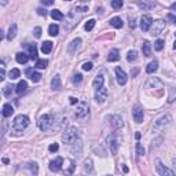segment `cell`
Returning <instances> with one entry per match:
<instances>
[{
  "instance_id": "obj_49",
  "label": "cell",
  "mask_w": 176,
  "mask_h": 176,
  "mask_svg": "<svg viewBox=\"0 0 176 176\" xmlns=\"http://www.w3.org/2000/svg\"><path fill=\"white\" fill-rule=\"evenodd\" d=\"M167 18L168 21H171L172 23H176V15H173L172 12H169V14H167Z\"/></svg>"
},
{
  "instance_id": "obj_58",
  "label": "cell",
  "mask_w": 176,
  "mask_h": 176,
  "mask_svg": "<svg viewBox=\"0 0 176 176\" xmlns=\"http://www.w3.org/2000/svg\"><path fill=\"white\" fill-rule=\"evenodd\" d=\"M171 9H172V10H176V3H173L172 6H171Z\"/></svg>"
},
{
  "instance_id": "obj_59",
  "label": "cell",
  "mask_w": 176,
  "mask_h": 176,
  "mask_svg": "<svg viewBox=\"0 0 176 176\" xmlns=\"http://www.w3.org/2000/svg\"><path fill=\"white\" fill-rule=\"evenodd\" d=\"M3 162L4 164H9V158H3Z\"/></svg>"
},
{
  "instance_id": "obj_60",
  "label": "cell",
  "mask_w": 176,
  "mask_h": 176,
  "mask_svg": "<svg viewBox=\"0 0 176 176\" xmlns=\"http://www.w3.org/2000/svg\"><path fill=\"white\" fill-rule=\"evenodd\" d=\"M175 36H176V33H175ZM173 48L176 50V40H175V43H173Z\"/></svg>"
},
{
  "instance_id": "obj_31",
  "label": "cell",
  "mask_w": 176,
  "mask_h": 176,
  "mask_svg": "<svg viewBox=\"0 0 176 176\" xmlns=\"http://www.w3.org/2000/svg\"><path fill=\"white\" fill-rule=\"evenodd\" d=\"M52 46H54V44H52L51 41H44L43 46H41V51H43L44 54H50V52L52 51Z\"/></svg>"
},
{
  "instance_id": "obj_41",
  "label": "cell",
  "mask_w": 176,
  "mask_h": 176,
  "mask_svg": "<svg viewBox=\"0 0 176 176\" xmlns=\"http://www.w3.org/2000/svg\"><path fill=\"white\" fill-rule=\"evenodd\" d=\"M12 88H15V87H14V85H11V84H9V85H4V88H3V94H4V96H10V95H11Z\"/></svg>"
},
{
  "instance_id": "obj_47",
  "label": "cell",
  "mask_w": 176,
  "mask_h": 176,
  "mask_svg": "<svg viewBox=\"0 0 176 176\" xmlns=\"http://www.w3.org/2000/svg\"><path fill=\"white\" fill-rule=\"evenodd\" d=\"M92 66H94L92 62H85V64H83L81 67H83V70H85V72H90V70L92 69Z\"/></svg>"
},
{
  "instance_id": "obj_18",
  "label": "cell",
  "mask_w": 176,
  "mask_h": 176,
  "mask_svg": "<svg viewBox=\"0 0 176 176\" xmlns=\"http://www.w3.org/2000/svg\"><path fill=\"white\" fill-rule=\"evenodd\" d=\"M80 44H81V39L80 37L72 40L69 43V46H67V52H69V54H74V51L78 48V47H80Z\"/></svg>"
},
{
  "instance_id": "obj_20",
  "label": "cell",
  "mask_w": 176,
  "mask_h": 176,
  "mask_svg": "<svg viewBox=\"0 0 176 176\" xmlns=\"http://www.w3.org/2000/svg\"><path fill=\"white\" fill-rule=\"evenodd\" d=\"M28 52H29V58L30 59H35L36 62L39 61L37 59V47H36V44H29L28 46Z\"/></svg>"
},
{
  "instance_id": "obj_12",
  "label": "cell",
  "mask_w": 176,
  "mask_h": 176,
  "mask_svg": "<svg viewBox=\"0 0 176 176\" xmlns=\"http://www.w3.org/2000/svg\"><path fill=\"white\" fill-rule=\"evenodd\" d=\"M151 25H153V18L150 17V15H143V17L140 18V29L143 30V32H149L151 28Z\"/></svg>"
},
{
  "instance_id": "obj_46",
  "label": "cell",
  "mask_w": 176,
  "mask_h": 176,
  "mask_svg": "<svg viewBox=\"0 0 176 176\" xmlns=\"http://www.w3.org/2000/svg\"><path fill=\"white\" fill-rule=\"evenodd\" d=\"M59 150V144L58 143H52L48 146V151L50 153H57V151Z\"/></svg>"
},
{
  "instance_id": "obj_55",
  "label": "cell",
  "mask_w": 176,
  "mask_h": 176,
  "mask_svg": "<svg viewBox=\"0 0 176 176\" xmlns=\"http://www.w3.org/2000/svg\"><path fill=\"white\" fill-rule=\"evenodd\" d=\"M69 99H70V103H72V105L78 103V101H77V99H76V98H73V96H72V98H69Z\"/></svg>"
},
{
  "instance_id": "obj_35",
  "label": "cell",
  "mask_w": 176,
  "mask_h": 176,
  "mask_svg": "<svg viewBox=\"0 0 176 176\" xmlns=\"http://www.w3.org/2000/svg\"><path fill=\"white\" fill-rule=\"evenodd\" d=\"M81 81H83V74H81V73H76V74L72 77V83L74 84V85L81 84Z\"/></svg>"
},
{
  "instance_id": "obj_38",
  "label": "cell",
  "mask_w": 176,
  "mask_h": 176,
  "mask_svg": "<svg viewBox=\"0 0 176 176\" xmlns=\"http://www.w3.org/2000/svg\"><path fill=\"white\" fill-rule=\"evenodd\" d=\"M19 74H21L19 69H11V70H10V73H9V77L11 78V80H15V78L19 77Z\"/></svg>"
},
{
  "instance_id": "obj_50",
  "label": "cell",
  "mask_w": 176,
  "mask_h": 176,
  "mask_svg": "<svg viewBox=\"0 0 176 176\" xmlns=\"http://www.w3.org/2000/svg\"><path fill=\"white\" fill-rule=\"evenodd\" d=\"M76 11L85 12V11H88V6H77V7H76Z\"/></svg>"
},
{
  "instance_id": "obj_33",
  "label": "cell",
  "mask_w": 176,
  "mask_h": 176,
  "mask_svg": "<svg viewBox=\"0 0 176 176\" xmlns=\"http://www.w3.org/2000/svg\"><path fill=\"white\" fill-rule=\"evenodd\" d=\"M51 17L54 18L55 21H62V19L65 18L64 14H62V12L59 11V10H52V11H51Z\"/></svg>"
},
{
  "instance_id": "obj_1",
  "label": "cell",
  "mask_w": 176,
  "mask_h": 176,
  "mask_svg": "<svg viewBox=\"0 0 176 176\" xmlns=\"http://www.w3.org/2000/svg\"><path fill=\"white\" fill-rule=\"evenodd\" d=\"M29 125V117L25 114H19L12 121V127H11V131L10 132L12 135H21L23 131L26 129V127Z\"/></svg>"
},
{
  "instance_id": "obj_25",
  "label": "cell",
  "mask_w": 176,
  "mask_h": 176,
  "mask_svg": "<svg viewBox=\"0 0 176 176\" xmlns=\"http://www.w3.org/2000/svg\"><path fill=\"white\" fill-rule=\"evenodd\" d=\"M15 59H17L18 64H26V62L29 61V55L25 54V52H18V54L15 55Z\"/></svg>"
},
{
  "instance_id": "obj_11",
  "label": "cell",
  "mask_w": 176,
  "mask_h": 176,
  "mask_svg": "<svg viewBox=\"0 0 176 176\" xmlns=\"http://www.w3.org/2000/svg\"><path fill=\"white\" fill-rule=\"evenodd\" d=\"M77 21H78L77 15H76L74 12H70L66 18V22H65V29H66V30H72V29L78 23Z\"/></svg>"
},
{
  "instance_id": "obj_40",
  "label": "cell",
  "mask_w": 176,
  "mask_h": 176,
  "mask_svg": "<svg viewBox=\"0 0 176 176\" xmlns=\"http://www.w3.org/2000/svg\"><path fill=\"white\" fill-rule=\"evenodd\" d=\"M139 6L140 7H143V9H153V7H156V3L154 2H150V3H147V2H139Z\"/></svg>"
},
{
  "instance_id": "obj_6",
  "label": "cell",
  "mask_w": 176,
  "mask_h": 176,
  "mask_svg": "<svg viewBox=\"0 0 176 176\" xmlns=\"http://www.w3.org/2000/svg\"><path fill=\"white\" fill-rule=\"evenodd\" d=\"M37 125L41 131H48L50 128L54 125V117L51 114H44L41 116L37 121Z\"/></svg>"
},
{
  "instance_id": "obj_44",
  "label": "cell",
  "mask_w": 176,
  "mask_h": 176,
  "mask_svg": "<svg viewBox=\"0 0 176 176\" xmlns=\"http://www.w3.org/2000/svg\"><path fill=\"white\" fill-rule=\"evenodd\" d=\"M6 78V66H4V62L0 64V80L3 81Z\"/></svg>"
},
{
  "instance_id": "obj_5",
  "label": "cell",
  "mask_w": 176,
  "mask_h": 176,
  "mask_svg": "<svg viewBox=\"0 0 176 176\" xmlns=\"http://www.w3.org/2000/svg\"><path fill=\"white\" fill-rule=\"evenodd\" d=\"M90 114V109H88V105L87 102H78L77 103V107H76V112H74V116L76 119L78 120H85Z\"/></svg>"
},
{
  "instance_id": "obj_43",
  "label": "cell",
  "mask_w": 176,
  "mask_h": 176,
  "mask_svg": "<svg viewBox=\"0 0 176 176\" xmlns=\"http://www.w3.org/2000/svg\"><path fill=\"white\" fill-rule=\"evenodd\" d=\"M154 48H156V51H161V50L164 48V40L158 39V40L154 43Z\"/></svg>"
},
{
  "instance_id": "obj_52",
  "label": "cell",
  "mask_w": 176,
  "mask_h": 176,
  "mask_svg": "<svg viewBox=\"0 0 176 176\" xmlns=\"http://www.w3.org/2000/svg\"><path fill=\"white\" fill-rule=\"evenodd\" d=\"M41 4H43V6H52V4H54V2H52V0H43V2H41Z\"/></svg>"
},
{
  "instance_id": "obj_23",
  "label": "cell",
  "mask_w": 176,
  "mask_h": 176,
  "mask_svg": "<svg viewBox=\"0 0 176 176\" xmlns=\"http://www.w3.org/2000/svg\"><path fill=\"white\" fill-rule=\"evenodd\" d=\"M61 87H62V83H61V77H59V74L54 76V78L51 80V88L54 91H58V90H61Z\"/></svg>"
},
{
  "instance_id": "obj_57",
  "label": "cell",
  "mask_w": 176,
  "mask_h": 176,
  "mask_svg": "<svg viewBox=\"0 0 176 176\" xmlns=\"http://www.w3.org/2000/svg\"><path fill=\"white\" fill-rule=\"evenodd\" d=\"M135 138H136V139H139V138H140V133L136 132V133H135Z\"/></svg>"
},
{
  "instance_id": "obj_45",
  "label": "cell",
  "mask_w": 176,
  "mask_h": 176,
  "mask_svg": "<svg viewBox=\"0 0 176 176\" xmlns=\"http://www.w3.org/2000/svg\"><path fill=\"white\" fill-rule=\"evenodd\" d=\"M112 7L114 10L121 9V7H123V2H121V0H113V2H112Z\"/></svg>"
},
{
  "instance_id": "obj_30",
  "label": "cell",
  "mask_w": 176,
  "mask_h": 176,
  "mask_svg": "<svg viewBox=\"0 0 176 176\" xmlns=\"http://www.w3.org/2000/svg\"><path fill=\"white\" fill-rule=\"evenodd\" d=\"M142 51H143V55L144 57H150L151 55V46L149 41H144L143 46H142Z\"/></svg>"
},
{
  "instance_id": "obj_9",
  "label": "cell",
  "mask_w": 176,
  "mask_h": 176,
  "mask_svg": "<svg viewBox=\"0 0 176 176\" xmlns=\"http://www.w3.org/2000/svg\"><path fill=\"white\" fill-rule=\"evenodd\" d=\"M107 120H109V124L112 125L114 129H120V128L124 125V121H123L121 116H119V114L109 116V117H107Z\"/></svg>"
},
{
  "instance_id": "obj_22",
  "label": "cell",
  "mask_w": 176,
  "mask_h": 176,
  "mask_svg": "<svg viewBox=\"0 0 176 176\" xmlns=\"http://www.w3.org/2000/svg\"><path fill=\"white\" fill-rule=\"evenodd\" d=\"M2 114H3L4 119H7V117H11V116L14 114V107H12L10 103H6V105L3 106V110H2Z\"/></svg>"
},
{
  "instance_id": "obj_17",
  "label": "cell",
  "mask_w": 176,
  "mask_h": 176,
  "mask_svg": "<svg viewBox=\"0 0 176 176\" xmlns=\"http://www.w3.org/2000/svg\"><path fill=\"white\" fill-rule=\"evenodd\" d=\"M83 172L85 175H92L94 173V161L92 158H85L83 164Z\"/></svg>"
},
{
  "instance_id": "obj_16",
  "label": "cell",
  "mask_w": 176,
  "mask_h": 176,
  "mask_svg": "<svg viewBox=\"0 0 176 176\" xmlns=\"http://www.w3.org/2000/svg\"><path fill=\"white\" fill-rule=\"evenodd\" d=\"M116 77H117V83L120 85H125V83H127V73L119 66L116 67Z\"/></svg>"
},
{
  "instance_id": "obj_13",
  "label": "cell",
  "mask_w": 176,
  "mask_h": 176,
  "mask_svg": "<svg viewBox=\"0 0 176 176\" xmlns=\"http://www.w3.org/2000/svg\"><path fill=\"white\" fill-rule=\"evenodd\" d=\"M64 161H65V160L62 158V157H57L55 160H52V161L50 162V165H48L50 171H51V172H59L61 168H62V165H64Z\"/></svg>"
},
{
  "instance_id": "obj_10",
  "label": "cell",
  "mask_w": 176,
  "mask_h": 176,
  "mask_svg": "<svg viewBox=\"0 0 176 176\" xmlns=\"http://www.w3.org/2000/svg\"><path fill=\"white\" fill-rule=\"evenodd\" d=\"M164 29H165V22L162 19H157L156 22H153V25H151V35L153 36L161 35Z\"/></svg>"
},
{
  "instance_id": "obj_53",
  "label": "cell",
  "mask_w": 176,
  "mask_h": 176,
  "mask_svg": "<svg viewBox=\"0 0 176 176\" xmlns=\"http://www.w3.org/2000/svg\"><path fill=\"white\" fill-rule=\"evenodd\" d=\"M37 14L39 15H44V17H46V15H47L46 9H37Z\"/></svg>"
},
{
  "instance_id": "obj_54",
  "label": "cell",
  "mask_w": 176,
  "mask_h": 176,
  "mask_svg": "<svg viewBox=\"0 0 176 176\" xmlns=\"http://www.w3.org/2000/svg\"><path fill=\"white\" fill-rule=\"evenodd\" d=\"M135 26H136L135 19H133V18H132V19H131V22H129V28H131V29H133V28H135Z\"/></svg>"
},
{
  "instance_id": "obj_37",
  "label": "cell",
  "mask_w": 176,
  "mask_h": 176,
  "mask_svg": "<svg viewBox=\"0 0 176 176\" xmlns=\"http://www.w3.org/2000/svg\"><path fill=\"white\" fill-rule=\"evenodd\" d=\"M95 23H96V21L95 19H90L88 22L84 25V29H85L87 32H90V30H92L94 28H95Z\"/></svg>"
},
{
  "instance_id": "obj_29",
  "label": "cell",
  "mask_w": 176,
  "mask_h": 176,
  "mask_svg": "<svg viewBox=\"0 0 176 176\" xmlns=\"http://www.w3.org/2000/svg\"><path fill=\"white\" fill-rule=\"evenodd\" d=\"M157 69H158V62L154 59V61H151L150 64L147 65V67H146V72H147L149 74H151V73H154Z\"/></svg>"
},
{
  "instance_id": "obj_61",
  "label": "cell",
  "mask_w": 176,
  "mask_h": 176,
  "mask_svg": "<svg viewBox=\"0 0 176 176\" xmlns=\"http://www.w3.org/2000/svg\"><path fill=\"white\" fill-rule=\"evenodd\" d=\"M105 176H112V175H105Z\"/></svg>"
},
{
  "instance_id": "obj_21",
  "label": "cell",
  "mask_w": 176,
  "mask_h": 176,
  "mask_svg": "<svg viewBox=\"0 0 176 176\" xmlns=\"http://www.w3.org/2000/svg\"><path fill=\"white\" fill-rule=\"evenodd\" d=\"M103 83H105V76H103V73H99V74L95 77V80H94L92 85L95 90H99L101 87H103Z\"/></svg>"
},
{
  "instance_id": "obj_42",
  "label": "cell",
  "mask_w": 176,
  "mask_h": 176,
  "mask_svg": "<svg viewBox=\"0 0 176 176\" xmlns=\"http://www.w3.org/2000/svg\"><path fill=\"white\" fill-rule=\"evenodd\" d=\"M28 167H29V169H30V171H32V172H33V175H37V173H39V167H37V162H35V161H33V162H29V165H28Z\"/></svg>"
},
{
  "instance_id": "obj_15",
  "label": "cell",
  "mask_w": 176,
  "mask_h": 176,
  "mask_svg": "<svg viewBox=\"0 0 176 176\" xmlns=\"http://www.w3.org/2000/svg\"><path fill=\"white\" fill-rule=\"evenodd\" d=\"M25 74H26V77H29L32 81H35V83L41 80V74L39 72H36L33 67H28V69L25 70Z\"/></svg>"
},
{
  "instance_id": "obj_8",
  "label": "cell",
  "mask_w": 176,
  "mask_h": 176,
  "mask_svg": "<svg viewBox=\"0 0 176 176\" xmlns=\"http://www.w3.org/2000/svg\"><path fill=\"white\" fill-rule=\"evenodd\" d=\"M107 96H109V91H107V88L105 85L95 91V99H96L98 103H103V102H106Z\"/></svg>"
},
{
  "instance_id": "obj_4",
  "label": "cell",
  "mask_w": 176,
  "mask_h": 176,
  "mask_svg": "<svg viewBox=\"0 0 176 176\" xmlns=\"http://www.w3.org/2000/svg\"><path fill=\"white\" fill-rule=\"evenodd\" d=\"M78 139H80V135H78V131L77 128L74 127H70L69 129H66L64 132V135H62V140H64L65 144H69V146H72L74 142H77Z\"/></svg>"
},
{
  "instance_id": "obj_19",
  "label": "cell",
  "mask_w": 176,
  "mask_h": 176,
  "mask_svg": "<svg viewBox=\"0 0 176 176\" xmlns=\"http://www.w3.org/2000/svg\"><path fill=\"white\" fill-rule=\"evenodd\" d=\"M81 151H83V143H81V139H78L77 142H74L72 144V153L78 157L81 154Z\"/></svg>"
},
{
  "instance_id": "obj_56",
  "label": "cell",
  "mask_w": 176,
  "mask_h": 176,
  "mask_svg": "<svg viewBox=\"0 0 176 176\" xmlns=\"http://www.w3.org/2000/svg\"><path fill=\"white\" fill-rule=\"evenodd\" d=\"M172 164H173V167H175V169H176V157L172 160Z\"/></svg>"
},
{
  "instance_id": "obj_2",
  "label": "cell",
  "mask_w": 176,
  "mask_h": 176,
  "mask_svg": "<svg viewBox=\"0 0 176 176\" xmlns=\"http://www.w3.org/2000/svg\"><path fill=\"white\" fill-rule=\"evenodd\" d=\"M106 143L110 149V153H112L113 156H116L117 151H119L120 144H121V136H120V133L117 132V131L110 133V135L106 138Z\"/></svg>"
},
{
  "instance_id": "obj_34",
  "label": "cell",
  "mask_w": 176,
  "mask_h": 176,
  "mask_svg": "<svg viewBox=\"0 0 176 176\" xmlns=\"http://www.w3.org/2000/svg\"><path fill=\"white\" fill-rule=\"evenodd\" d=\"M48 33H50L51 36H57L58 33H59V26L55 25V23L50 25V28H48Z\"/></svg>"
},
{
  "instance_id": "obj_27",
  "label": "cell",
  "mask_w": 176,
  "mask_h": 176,
  "mask_svg": "<svg viewBox=\"0 0 176 176\" xmlns=\"http://www.w3.org/2000/svg\"><path fill=\"white\" fill-rule=\"evenodd\" d=\"M110 25H112L113 28L120 29V28H123L124 22H123V19L120 17H114V18H112V19H110Z\"/></svg>"
},
{
  "instance_id": "obj_3",
  "label": "cell",
  "mask_w": 176,
  "mask_h": 176,
  "mask_svg": "<svg viewBox=\"0 0 176 176\" xmlns=\"http://www.w3.org/2000/svg\"><path fill=\"white\" fill-rule=\"evenodd\" d=\"M171 121H172V117H171L169 114H164L161 116L158 120H156L153 124V127H151V132L156 135V133H160L162 132V131L165 129V128L168 127V125L171 124Z\"/></svg>"
},
{
  "instance_id": "obj_7",
  "label": "cell",
  "mask_w": 176,
  "mask_h": 176,
  "mask_svg": "<svg viewBox=\"0 0 176 176\" xmlns=\"http://www.w3.org/2000/svg\"><path fill=\"white\" fill-rule=\"evenodd\" d=\"M156 171L160 176H176L175 172L172 169H169L168 167H165L160 160H156Z\"/></svg>"
},
{
  "instance_id": "obj_26",
  "label": "cell",
  "mask_w": 176,
  "mask_h": 176,
  "mask_svg": "<svg viewBox=\"0 0 176 176\" xmlns=\"http://www.w3.org/2000/svg\"><path fill=\"white\" fill-rule=\"evenodd\" d=\"M26 90H28V83H26L25 80H21L19 83H18V85L15 87V91H17V94H22V92H25Z\"/></svg>"
},
{
  "instance_id": "obj_24",
  "label": "cell",
  "mask_w": 176,
  "mask_h": 176,
  "mask_svg": "<svg viewBox=\"0 0 176 176\" xmlns=\"http://www.w3.org/2000/svg\"><path fill=\"white\" fill-rule=\"evenodd\" d=\"M120 59V51L117 48L112 50V51L109 52V57H107V61L109 62H117Z\"/></svg>"
},
{
  "instance_id": "obj_51",
  "label": "cell",
  "mask_w": 176,
  "mask_h": 176,
  "mask_svg": "<svg viewBox=\"0 0 176 176\" xmlns=\"http://www.w3.org/2000/svg\"><path fill=\"white\" fill-rule=\"evenodd\" d=\"M33 33H35V36H36V37H41V28H39V26H37V28H35V32H33Z\"/></svg>"
},
{
  "instance_id": "obj_48",
  "label": "cell",
  "mask_w": 176,
  "mask_h": 176,
  "mask_svg": "<svg viewBox=\"0 0 176 176\" xmlns=\"http://www.w3.org/2000/svg\"><path fill=\"white\" fill-rule=\"evenodd\" d=\"M136 153H138L139 156H144V149L140 143H136Z\"/></svg>"
},
{
  "instance_id": "obj_36",
  "label": "cell",
  "mask_w": 176,
  "mask_h": 176,
  "mask_svg": "<svg viewBox=\"0 0 176 176\" xmlns=\"http://www.w3.org/2000/svg\"><path fill=\"white\" fill-rule=\"evenodd\" d=\"M136 59H138V52H136L135 50H132V51L128 52V55H127V61L128 62H133V61H136Z\"/></svg>"
},
{
  "instance_id": "obj_39",
  "label": "cell",
  "mask_w": 176,
  "mask_h": 176,
  "mask_svg": "<svg viewBox=\"0 0 176 176\" xmlns=\"http://www.w3.org/2000/svg\"><path fill=\"white\" fill-rule=\"evenodd\" d=\"M47 65H48L47 59H39V61L36 62V67H37V69H46Z\"/></svg>"
},
{
  "instance_id": "obj_28",
  "label": "cell",
  "mask_w": 176,
  "mask_h": 176,
  "mask_svg": "<svg viewBox=\"0 0 176 176\" xmlns=\"http://www.w3.org/2000/svg\"><path fill=\"white\" fill-rule=\"evenodd\" d=\"M15 36H17V25H15V23H12V25L10 26V29H9V33H7V40L11 41Z\"/></svg>"
},
{
  "instance_id": "obj_32",
  "label": "cell",
  "mask_w": 176,
  "mask_h": 176,
  "mask_svg": "<svg viewBox=\"0 0 176 176\" xmlns=\"http://www.w3.org/2000/svg\"><path fill=\"white\" fill-rule=\"evenodd\" d=\"M66 162H67V171L65 172V175L72 176L73 171H74V161H72V160H66Z\"/></svg>"
},
{
  "instance_id": "obj_14",
  "label": "cell",
  "mask_w": 176,
  "mask_h": 176,
  "mask_svg": "<svg viewBox=\"0 0 176 176\" xmlns=\"http://www.w3.org/2000/svg\"><path fill=\"white\" fill-rule=\"evenodd\" d=\"M132 116H133V121L136 124H140L143 123V117H144V113H143V109L140 106H135L132 110Z\"/></svg>"
}]
</instances>
